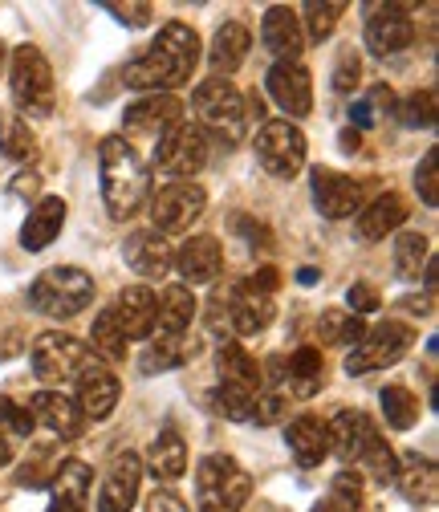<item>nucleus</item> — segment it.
I'll return each mask as SVG.
<instances>
[{
  "mask_svg": "<svg viewBox=\"0 0 439 512\" xmlns=\"http://www.w3.org/2000/svg\"><path fill=\"white\" fill-rule=\"evenodd\" d=\"M200 37L192 25H183V21H167L151 49L139 53L131 66H127V86L135 90H151V94H171L175 86H187L200 66Z\"/></svg>",
  "mask_w": 439,
  "mask_h": 512,
  "instance_id": "obj_1",
  "label": "nucleus"
},
{
  "mask_svg": "<svg viewBox=\"0 0 439 512\" xmlns=\"http://www.w3.org/2000/svg\"><path fill=\"white\" fill-rule=\"evenodd\" d=\"M98 171H102V200H106L114 220L135 216L143 208V200L151 196V167L122 135L102 139Z\"/></svg>",
  "mask_w": 439,
  "mask_h": 512,
  "instance_id": "obj_2",
  "label": "nucleus"
},
{
  "mask_svg": "<svg viewBox=\"0 0 439 512\" xmlns=\"http://www.w3.org/2000/svg\"><path fill=\"white\" fill-rule=\"evenodd\" d=\"M192 110H196V126L204 131V139H216L224 147H236L248 131V106L240 98V90L228 78H208L196 86L192 94Z\"/></svg>",
  "mask_w": 439,
  "mask_h": 512,
  "instance_id": "obj_3",
  "label": "nucleus"
},
{
  "mask_svg": "<svg viewBox=\"0 0 439 512\" xmlns=\"http://www.w3.org/2000/svg\"><path fill=\"white\" fill-rule=\"evenodd\" d=\"M94 301V277L86 269H74V265H57V269H45L33 285H29V305L45 317H78L86 305Z\"/></svg>",
  "mask_w": 439,
  "mask_h": 512,
  "instance_id": "obj_4",
  "label": "nucleus"
},
{
  "mask_svg": "<svg viewBox=\"0 0 439 512\" xmlns=\"http://www.w3.org/2000/svg\"><path fill=\"white\" fill-rule=\"evenodd\" d=\"M9 86H13V102L17 110H25L29 118H49L57 106V86H53V70L37 45H17L9 57Z\"/></svg>",
  "mask_w": 439,
  "mask_h": 512,
  "instance_id": "obj_5",
  "label": "nucleus"
},
{
  "mask_svg": "<svg viewBox=\"0 0 439 512\" xmlns=\"http://www.w3.org/2000/svg\"><path fill=\"white\" fill-rule=\"evenodd\" d=\"M253 480L232 456H204L196 468V504L200 512H240Z\"/></svg>",
  "mask_w": 439,
  "mask_h": 512,
  "instance_id": "obj_6",
  "label": "nucleus"
},
{
  "mask_svg": "<svg viewBox=\"0 0 439 512\" xmlns=\"http://www.w3.org/2000/svg\"><path fill=\"white\" fill-rule=\"evenodd\" d=\"M212 326L216 330H232L236 338H253V334H261V330H269L273 326V313H277V305H273V297H265V293H257L253 285H236V289H228V293H216L212 297Z\"/></svg>",
  "mask_w": 439,
  "mask_h": 512,
  "instance_id": "obj_7",
  "label": "nucleus"
},
{
  "mask_svg": "<svg viewBox=\"0 0 439 512\" xmlns=\"http://www.w3.org/2000/svg\"><path fill=\"white\" fill-rule=\"evenodd\" d=\"M415 346V330L403 326V322H383V326H374L366 330L354 350L346 354V374H370V370H387L395 362L407 358V350Z\"/></svg>",
  "mask_w": 439,
  "mask_h": 512,
  "instance_id": "obj_8",
  "label": "nucleus"
},
{
  "mask_svg": "<svg viewBox=\"0 0 439 512\" xmlns=\"http://www.w3.org/2000/svg\"><path fill=\"white\" fill-rule=\"evenodd\" d=\"M208 208V196L204 187L192 183V179H171L163 183L155 196H151V224L159 236H175V232H187Z\"/></svg>",
  "mask_w": 439,
  "mask_h": 512,
  "instance_id": "obj_9",
  "label": "nucleus"
},
{
  "mask_svg": "<svg viewBox=\"0 0 439 512\" xmlns=\"http://www.w3.org/2000/svg\"><path fill=\"white\" fill-rule=\"evenodd\" d=\"M29 358H33V374H37L41 382H78V374L98 362V358L90 354V346H82V342L70 338V334H57V330L41 334V338L33 342V354H29Z\"/></svg>",
  "mask_w": 439,
  "mask_h": 512,
  "instance_id": "obj_10",
  "label": "nucleus"
},
{
  "mask_svg": "<svg viewBox=\"0 0 439 512\" xmlns=\"http://www.w3.org/2000/svg\"><path fill=\"white\" fill-rule=\"evenodd\" d=\"M305 135L297 131V126L289 118H269L261 122V131H257V159L269 175L277 179H293L301 167H305Z\"/></svg>",
  "mask_w": 439,
  "mask_h": 512,
  "instance_id": "obj_11",
  "label": "nucleus"
},
{
  "mask_svg": "<svg viewBox=\"0 0 439 512\" xmlns=\"http://www.w3.org/2000/svg\"><path fill=\"white\" fill-rule=\"evenodd\" d=\"M208 163V139L196 122H179L155 143V167L171 179H192Z\"/></svg>",
  "mask_w": 439,
  "mask_h": 512,
  "instance_id": "obj_12",
  "label": "nucleus"
},
{
  "mask_svg": "<svg viewBox=\"0 0 439 512\" xmlns=\"http://www.w3.org/2000/svg\"><path fill=\"white\" fill-rule=\"evenodd\" d=\"M415 41V21L407 5H370L366 9V49L391 57Z\"/></svg>",
  "mask_w": 439,
  "mask_h": 512,
  "instance_id": "obj_13",
  "label": "nucleus"
},
{
  "mask_svg": "<svg viewBox=\"0 0 439 512\" xmlns=\"http://www.w3.org/2000/svg\"><path fill=\"white\" fill-rule=\"evenodd\" d=\"M313 204L326 220H350L362 212V196L366 187L342 171H330V167H313Z\"/></svg>",
  "mask_w": 439,
  "mask_h": 512,
  "instance_id": "obj_14",
  "label": "nucleus"
},
{
  "mask_svg": "<svg viewBox=\"0 0 439 512\" xmlns=\"http://www.w3.org/2000/svg\"><path fill=\"white\" fill-rule=\"evenodd\" d=\"M74 391H78V399H74L78 415H82V419H94V423L110 419V415H114V407H118V395H122L114 370H110V366H102V362H94V366H86V370L78 374Z\"/></svg>",
  "mask_w": 439,
  "mask_h": 512,
  "instance_id": "obj_15",
  "label": "nucleus"
},
{
  "mask_svg": "<svg viewBox=\"0 0 439 512\" xmlns=\"http://www.w3.org/2000/svg\"><path fill=\"white\" fill-rule=\"evenodd\" d=\"M139 484H143V460L135 452H118L110 472L102 476L98 512H131L139 500Z\"/></svg>",
  "mask_w": 439,
  "mask_h": 512,
  "instance_id": "obj_16",
  "label": "nucleus"
},
{
  "mask_svg": "<svg viewBox=\"0 0 439 512\" xmlns=\"http://www.w3.org/2000/svg\"><path fill=\"white\" fill-rule=\"evenodd\" d=\"M122 256H127V265H131L143 281H163V277L175 269V252H171L167 236H159L155 228L131 232L127 244H122Z\"/></svg>",
  "mask_w": 439,
  "mask_h": 512,
  "instance_id": "obj_17",
  "label": "nucleus"
},
{
  "mask_svg": "<svg viewBox=\"0 0 439 512\" xmlns=\"http://www.w3.org/2000/svg\"><path fill=\"white\" fill-rule=\"evenodd\" d=\"M261 45L277 57V66H293L305 49V33H301V17L297 9L289 5H273L265 9V21H261Z\"/></svg>",
  "mask_w": 439,
  "mask_h": 512,
  "instance_id": "obj_18",
  "label": "nucleus"
},
{
  "mask_svg": "<svg viewBox=\"0 0 439 512\" xmlns=\"http://www.w3.org/2000/svg\"><path fill=\"white\" fill-rule=\"evenodd\" d=\"M179 122H183V106L175 94H151V98H139L135 106H127V135H147L159 143Z\"/></svg>",
  "mask_w": 439,
  "mask_h": 512,
  "instance_id": "obj_19",
  "label": "nucleus"
},
{
  "mask_svg": "<svg viewBox=\"0 0 439 512\" xmlns=\"http://www.w3.org/2000/svg\"><path fill=\"white\" fill-rule=\"evenodd\" d=\"M175 269L183 277V285H212L224 273V248L216 236H192L179 252H175Z\"/></svg>",
  "mask_w": 439,
  "mask_h": 512,
  "instance_id": "obj_20",
  "label": "nucleus"
},
{
  "mask_svg": "<svg viewBox=\"0 0 439 512\" xmlns=\"http://www.w3.org/2000/svg\"><path fill=\"white\" fill-rule=\"evenodd\" d=\"M25 411H29L33 427H45V431L57 435V439H78V435H82V423H86V419L78 415L74 399L61 395V391H37Z\"/></svg>",
  "mask_w": 439,
  "mask_h": 512,
  "instance_id": "obj_21",
  "label": "nucleus"
},
{
  "mask_svg": "<svg viewBox=\"0 0 439 512\" xmlns=\"http://www.w3.org/2000/svg\"><path fill=\"white\" fill-rule=\"evenodd\" d=\"M110 313H114L118 330L127 334V342H143L155 334V293L147 285H127L114 297Z\"/></svg>",
  "mask_w": 439,
  "mask_h": 512,
  "instance_id": "obj_22",
  "label": "nucleus"
},
{
  "mask_svg": "<svg viewBox=\"0 0 439 512\" xmlns=\"http://www.w3.org/2000/svg\"><path fill=\"white\" fill-rule=\"evenodd\" d=\"M265 86H269V98L289 118H305L313 110V82H309V70L301 66V61H293V66H273Z\"/></svg>",
  "mask_w": 439,
  "mask_h": 512,
  "instance_id": "obj_23",
  "label": "nucleus"
},
{
  "mask_svg": "<svg viewBox=\"0 0 439 512\" xmlns=\"http://www.w3.org/2000/svg\"><path fill=\"white\" fill-rule=\"evenodd\" d=\"M326 435H330V452H338L346 464L362 460L366 447L379 439V427H374L362 411H338L330 423H326Z\"/></svg>",
  "mask_w": 439,
  "mask_h": 512,
  "instance_id": "obj_24",
  "label": "nucleus"
},
{
  "mask_svg": "<svg viewBox=\"0 0 439 512\" xmlns=\"http://www.w3.org/2000/svg\"><path fill=\"white\" fill-rule=\"evenodd\" d=\"M403 220H407L403 196L387 191V196H374V200L354 216V236H358L362 244H379V240H387V232L403 228Z\"/></svg>",
  "mask_w": 439,
  "mask_h": 512,
  "instance_id": "obj_25",
  "label": "nucleus"
},
{
  "mask_svg": "<svg viewBox=\"0 0 439 512\" xmlns=\"http://www.w3.org/2000/svg\"><path fill=\"white\" fill-rule=\"evenodd\" d=\"M192 317H196V293L187 285H167L155 297V334L151 338H179L192 330Z\"/></svg>",
  "mask_w": 439,
  "mask_h": 512,
  "instance_id": "obj_26",
  "label": "nucleus"
},
{
  "mask_svg": "<svg viewBox=\"0 0 439 512\" xmlns=\"http://www.w3.org/2000/svg\"><path fill=\"white\" fill-rule=\"evenodd\" d=\"M248 49H253V33H248L244 21H224L208 45V66L216 70V78H228L244 66Z\"/></svg>",
  "mask_w": 439,
  "mask_h": 512,
  "instance_id": "obj_27",
  "label": "nucleus"
},
{
  "mask_svg": "<svg viewBox=\"0 0 439 512\" xmlns=\"http://www.w3.org/2000/svg\"><path fill=\"white\" fill-rule=\"evenodd\" d=\"M326 387V358L318 346H297L285 358V391L297 399H313Z\"/></svg>",
  "mask_w": 439,
  "mask_h": 512,
  "instance_id": "obj_28",
  "label": "nucleus"
},
{
  "mask_svg": "<svg viewBox=\"0 0 439 512\" xmlns=\"http://www.w3.org/2000/svg\"><path fill=\"white\" fill-rule=\"evenodd\" d=\"M285 443L301 468H318L330 456V435H326V423L318 415H297L285 431Z\"/></svg>",
  "mask_w": 439,
  "mask_h": 512,
  "instance_id": "obj_29",
  "label": "nucleus"
},
{
  "mask_svg": "<svg viewBox=\"0 0 439 512\" xmlns=\"http://www.w3.org/2000/svg\"><path fill=\"white\" fill-rule=\"evenodd\" d=\"M61 228H66V200H61V196H45V200L29 212V220H25V228H21V248L41 252V248H49V244L61 236Z\"/></svg>",
  "mask_w": 439,
  "mask_h": 512,
  "instance_id": "obj_30",
  "label": "nucleus"
},
{
  "mask_svg": "<svg viewBox=\"0 0 439 512\" xmlns=\"http://www.w3.org/2000/svg\"><path fill=\"white\" fill-rule=\"evenodd\" d=\"M216 370H220V382H228V387L261 391V366H257V358L248 354L236 338H224L216 346Z\"/></svg>",
  "mask_w": 439,
  "mask_h": 512,
  "instance_id": "obj_31",
  "label": "nucleus"
},
{
  "mask_svg": "<svg viewBox=\"0 0 439 512\" xmlns=\"http://www.w3.org/2000/svg\"><path fill=\"white\" fill-rule=\"evenodd\" d=\"M147 468H151V476L163 480V484H175V480L187 472V443H183V435H179L175 427H163V431L155 435L151 452H147Z\"/></svg>",
  "mask_w": 439,
  "mask_h": 512,
  "instance_id": "obj_32",
  "label": "nucleus"
},
{
  "mask_svg": "<svg viewBox=\"0 0 439 512\" xmlns=\"http://www.w3.org/2000/svg\"><path fill=\"white\" fill-rule=\"evenodd\" d=\"M45 484H49L53 500H61V504H74V508H82V512H86V504H90V484H94V472H90L82 460H61Z\"/></svg>",
  "mask_w": 439,
  "mask_h": 512,
  "instance_id": "obj_33",
  "label": "nucleus"
},
{
  "mask_svg": "<svg viewBox=\"0 0 439 512\" xmlns=\"http://www.w3.org/2000/svg\"><path fill=\"white\" fill-rule=\"evenodd\" d=\"M395 484L411 504H435V496H439V472L427 456H407L395 472Z\"/></svg>",
  "mask_w": 439,
  "mask_h": 512,
  "instance_id": "obj_34",
  "label": "nucleus"
},
{
  "mask_svg": "<svg viewBox=\"0 0 439 512\" xmlns=\"http://www.w3.org/2000/svg\"><path fill=\"white\" fill-rule=\"evenodd\" d=\"M200 354L196 338L192 334H179V338H155V346H147L143 354V370L155 374V370H175L183 362H192Z\"/></svg>",
  "mask_w": 439,
  "mask_h": 512,
  "instance_id": "obj_35",
  "label": "nucleus"
},
{
  "mask_svg": "<svg viewBox=\"0 0 439 512\" xmlns=\"http://www.w3.org/2000/svg\"><path fill=\"white\" fill-rule=\"evenodd\" d=\"M0 155L13 159V163H25L37 155V135L29 131V122L17 118L13 110H0Z\"/></svg>",
  "mask_w": 439,
  "mask_h": 512,
  "instance_id": "obj_36",
  "label": "nucleus"
},
{
  "mask_svg": "<svg viewBox=\"0 0 439 512\" xmlns=\"http://www.w3.org/2000/svg\"><path fill=\"white\" fill-rule=\"evenodd\" d=\"M127 334L118 330V322H114V313L106 309V313H98L94 317V330H90V354L94 358H102V362H122L127 358Z\"/></svg>",
  "mask_w": 439,
  "mask_h": 512,
  "instance_id": "obj_37",
  "label": "nucleus"
},
{
  "mask_svg": "<svg viewBox=\"0 0 439 512\" xmlns=\"http://www.w3.org/2000/svg\"><path fill=\"white\" fill-rule=\"evenodd\" d=\"M427 256H431L427 236H419V232H399L395 236V273L403 281H419V269L427 265Z\"/></svg>",
  "mask_w": 439,
  "mask_h": 512,
  "instance_id": "obj_38",
  "label": "nucleus"
},
{
  "mask_svg": "<svg viewBox=\"0 0 439 512\" xmlns=\"http://www.w3.org/2000/svg\"><path fill=\"white\" fill-rule=\"evenodd\" d=\"M362 334H366V326H362V317H354V313L326 309V313L318 317V338H322L326 346H354Z\"/></svg>",
  "mask_w": 439,
  "mask_h": 512,
  "instance_id": "obj_39",
  "label": "nucleus"
},
{
  "mask_svg": "<svg viewBox=\"0 0 439 512\" xmlns=\"http://www.w3.org/2000/svg\"><path fill=\"white\" fill-rule=\"evenodd\" d=\"M379 403H383V419H387V427H395V431H411V427L419 423V399H415L407 387H387V391L379 395Z\"/></svg>",
  "mask_w": 439,
  "mask_h": 512,
  "instance_id": "obj_40",
  "label": "nucleus"
},
{
  "mask_svg": "<svg viewBox=\"0 0 439 512\" xmlns=\"http://www.w3.org/2000/svg\"><path fill=\"white\" fill-rule=\"evenodd\" d=\"M257 395L261 391H244V387H228V382H220L216 395H212V407H216V415H224L232 423H253Z\"/></svg>",
  "mask_w": 439,
  "mask_h": 512,
  "instance_id": "obj_41",
  "label": "nucleus"
},
{
  "mask_svg": "<svg viewBox=\"0 0 439 512\" xmlns=\"http://www.w3.org/2000/svg\"><path fill=\"white\" fill-rule=\"evenodd\" d=\"M346 13V5H338V0H326V5H318V0H309V5L297 13V17H305V25H301V33H309V41H326V37H334V29H338V17Z\"/></svg>",
  "mask_w": 439,
  "mask_h": 512,
  "instance_id": "obj_42",
  "label": "nucleus"
},
{
  "mask_svg": "<svg viewBox=\"0 0 439 512\" xmlns=\"http://www.w3.org/2000/svg\"><path fill=\"white\" fill-rule=\"evenodd\" d=\"M358 464H362V472H366L370 480H379V484H395L399 460H395V452H391V447L383 443V435H379V439H374V443L366 447Z\"/></svg>",
  "mask_w": 439,
  "mask_h": 512,
  "instance_id": "obj_43",
  "label": "nucleus"
},
{
  "mask_svg": "<svg viewBox=\"0 0 439 512\" xmlns=\"http://www.w3.org/2000/svg\"><path fill=\"white\" fill-rule=\"evenodd\" d=\"M415 191H419V200H423L427 208L439 204V151H435V147L423 155V163H419V171H415Z\"/></svg>",
  "mask_w": 439,
  "mask_h": 512,
  "instance_id": "obj_44",
  "label": "nucleus"
},
{
  "mask_svg": "<svg viewBox=\"0 0 439 512\" xmlns=\"http://www.w3.org/2000/svg\"><path fill=\"white\" fill-rule=\"evenodd\" d=\"M399 118L407 126H435V90L411 94L407 102H399Z\"/></svg>",
  "mask_w": 439,
  "mask_h": 512,
  "instance_id": "obj_45",
  "label": "nucleus"
},
{
  "mask_svg": "<svg viewBox=\"0 0 439 512\" xmlns=\"http://www.w3.org/2000/svg\"><path fill=\"white\" fill-rule=\"evenodd\" d=\"M102 9L110 13V17H118L122 25H131V29H143V25H151L155 21V9L151 5H118V0H102Z\"/></svg>",
  "mask_w": 439,
  "mask_h": 512,
  "instance_id": "obj_46",
  "label": "nucleus"
},
{
  "mask_svg": "<svg viewBox=\"0 0 439 512\" xmlns=\"http://www.w3.org/2000/svg\"><path fill=\"white\" fill-rule=\"evenodd\" d=\"M358 74H362V61L354 49H342L338 53V66H334V90L338 94H350L358 86Z\"/></svg>",
  "mask_w": 439,
  "mask_h": 512,
  "instance_id": "obj_47",
  "label": "nucleus"
},
{
  "mask_svg": "<svg viewBox=\"0 0 439 512\" xmlns=\"http://www.w3.org/2000/svg\"><path fill=\"white\" fill-rule=\"evenodd\" d=\"M346 305H350V313H354V317L379 313V289L366 285V281H354V285L346 289Z\"/></svg>",
  "mask_w": 439,
  "mask_h": 512,
  "instance_id": "obj_48",
  "label": "nucleus"
},
{
  "mask_svg": "<svg viewBox=\"0 0 439 512\" xmlns=\"http://www.w3.org/2000/svg\"><path fill=\"white\" fill-rule=\"evenodd\" d=\"M0 427H13L17 435H29V431H33V419H29V411H21L13 399L0 395Z\"/></svg>",
  "mask_w": 439,
  "mask_h": 512,
  "instance_id": "obj_49",
  "label": "nucleus"
},
{
  "mask_svg": "<svg viewBox=\"0 0 439 512\" xmlns=\"http://www.w3.org/2000/svg\"><path fill=\"white\" fill-rule=\"evenodd\" d=\"M143 512H187V504L175 496V492H167V488H159L151 500H147V508Z\"/></svg>",
  "mask_w": 439,
  "mask_h": 512,
  "instance_id": "obj_50",
  "label": "nucleus"
},
{
  "mask_svg": "<svg viewBox=\"0 0 439 512\" xmlns=\"http://www.w3.org/2000/svg\"><path fill=\"white\" fill-rule=\"evenodd\" d=\"M248 285H253L257 293H265V297H273V293H277V285H281V273H277V269H261V273L248 277Z\"/></svg>",
  "mask_w": 439,
  "mask_h": 512,
  "instance_id": "obj_51",
  "label": "nucleus"
},
{
  "mask_svg": "<svg viewBox=\"0 0 439 512\" xmlns=\"http://www.w3.org/2000/svg\"><path fill=\"white\" fill-rule=\"evenodd\" d=\"M350 118H354V126H358V131H366V126H374V102H370V98H362V102H354V110H350Z\"/></svg>",
  "mask_w": 439,
  "mask_h": 512,
  "instance_id": "obj_52",
  "label": "nucleus"
},
{
  "mask_svg": "<svg viewBox=\"0 0 439 512\" xmlns=\"http://www.w3.org/2000/svg\"><path fill=\"white\" fill-rule=\"evenodd\" d=\"M399 309H411V313H419V317H431V313H435V297H431V293L407 297V301H399Z\"/></svg>",
  "mask_w": 439,
  "mask_h": 512,
  "instance_id": "obj_53",
  "label": "nucleus"
},
{
  "mask_svg": "<svg viewBox=\"0 0 439 512\" xmlns=\"http://www.w3.org/2000/svg\"><path fill=\"white\" fill-rule=\"evenodd\" d=\"M37 183H41V179L29 171V175H21V179H17V187H13V191H17V196H33V191H37Z\"/></svg>",
  "mask_w": 439,
  "mask_h": 512,
  "instance_id": "obj_54",
  "label": "nucleus"
},
{
  "mask_svg": "<svg viewBox=\"0 0 439 512\" xmlns=\"http://www.w3.org/2000/svg\"><path fill=\"white\" fill-rule=\"evenodd\" d=\"M13 460V443H9V435L5 431H0V468H5Z\"/></svg>",
  "mask_w": 439,
  "mask_h": 512,
  "instance_id": "obj_55",
  "label": "nucleus"
},
{
  "mask_svg": "<svg viewBox=\"0 0 439 512\" xmlns=\"http://www.w3.org/2000/svg\"><path fill=\"white\" fill-rule=\"evenodd\" d=\"M45 512H82V508H74V504H61V500H53Z\"/></svg>",
  "mask_w": 439,
  "mask_h": 512,
  "instance_id": "obj_56",
  "label": "nucleus"
},
{
  "mask_svg": "<svg viewBox=\"0 0 439 512\" xmlns=\"http://www.w3.org/2000/svg\"><path fill=\"white\" fill-rule=\"evenodd\" d=\"M342 147H354L358 151V131H342Z\"/></svg>",
  "mask_w": 439,
  "mask_h": 512,
  "instance_id": "obj_57",
  "label": "nucleus"
},
{
  "mask_svg": "<svg viewBox=\"0 0 439 512\" xmlns=\"http://www.w3.org/2000/svg\"><path fill=\"white\" fill-rule=\"evenodd\" d=\"M0 70H5V45H0Z\"/></svg>",
  "mask_w": 439,
  "mask_h": 512,
  "instance_id": "obj_58",
  "label": "nucleus"
},
{
  "mask_svg": "<svg viewBox=\"0 0 439 512\" xmlns=\"http://www.w3.org/2000/svg\"><path fill=\"white\" fill-rule=\"evenodd\" d=\"M358 512H374V508H358Z\"/></svg>",
  "mask_w": 439,
  "mask_h": 512,
  "instance_id": "obj_59",
  "label": "nucleus"
}]
</instances>
